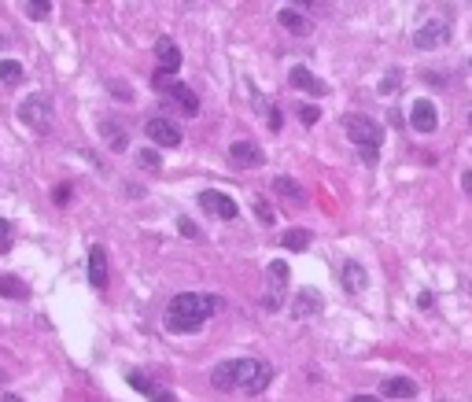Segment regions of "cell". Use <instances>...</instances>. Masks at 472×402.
Returning <instances> with one entry per match:
<instances>
[{"instance_id": "obj_13", "label": "cell", "mask_w": 472, "mask_h": 402, "mask_svg": "<svg viewBox=\"0 0 472 402\" xmlns=\"http://www.w3.org/2000/svg\"><path fill=\"white\" fill-rule=\"evenodd\" d=\"M155 56H159L163 74H177L181 70V48L174 45V37H159L155 41Z\"/></svg>"}, {"instance_id": "obj_10", "label": "cell", "mask_w": 472, "mask_h": 402, "mask_svg": "<svg viewBox=\"0 0 472 402\" xmlns=\"http://www.w3.org/2000/svg\"><path fill=\"white\" fill-rule=\"evenodd\" d=\"M410 125L417 133H432L435 125H439V111H435V103L421 97V100H413V108H410Z\"/></svg>"}, {"instance_id": "obj_5", "label": "cell", "mask_w": 472, "mask_h": 402, "mask_svg": "<svg viewBox=\"0 0 472 402\" xmlns=\"http://www.w3.org/2000/svg\"><path fill=\"white\" fill-rule=\"evenodd\" d=\"M152 86H155V89H163L166 97L174 100L177 108L185 111V114H196V111H199V100H196V92H192L188 86H181V81H174V78H170V74H163V70H159L155 78H152Z\"/></svg>"}, {"instance_id": "obj_17", "label": "cell", "mask_w": 472, "mask_h": 402, "mask_svg": "<svg viewBox=\"0 0 472 402\" xmlns=\"http://www.w3.org/2000/svg\"><path fill=\"white\" fill-rule=\"evenodd\" d=\"M89 284H92L96 292L107 288V259H104V248L100 244L89 248Z\"/></svg>"}, {"instance_id": "obj_24", "label": "cell", "mask_w": 472, "mask_h": 402, "mask_svg": "<svg viewBox=\"0 0 472 402\" xmlns=\"http://www.w3.org/2000/svg\"><path fill=\"white\" fill-rule=\"evenodd\" d=\"M23 63L19 59H0V81H4V86H19V81H23Z\"/></svg>"}, {"instance_id": "obj_39", "label": "cell", "mask_w": 472, "mask_h": 402, "mask_svg": "<svg viewBox=\"0 0 472 402\" xmlns=\"http://www.w3.org/2000/svg\"><path fill=\"white\" fill-rule=\"evenodd\" d=\"M4 402H23V399H19V395H12V391H8V395H4Z\"/></svg>"}, {"instance_id": "obj_20", "label": "cell", "mask_w": 472, "mask_h": 402, "mask_svg": "<svg viewBox=\"0 0 472 402\" xmlns=\"http://www.w3.org/2000/svg\"><path fill=\"white\" fill-rule=\"evenodd\" d=\"M321 310V295L317 292H310V288H303L295 295V303H292V317L295 321H306L310 314H317Z\"/></svg>"}, {"instance_id": "obj_34", "label": "cell", "mask_w": 472, "mask_h": 402, "mask_svg": "<svg viewBox=\"0 0 472 402\" xmlns=\"http://www.w3.org/2000/svg\"><path fill=\"white\" fill-rule=\"evenodd\" d=\"M266 125H270V130H281V125H284V114H281V108H273V111H270V119H266Z\"/></svg>"}, {"instance_id": "obj_37", "label": "cell", "mask_w": 472, "mask_h": 402, "mask_svg": "<svg viewBox=\"0 0 472 402\" xmlns=\"http://www.w3.org/2000/svg\"><path fill=\"white\" fill-rule=\"evenodd\" d=\"M67 196H70V188L59 185V188H56V203H67Z\"/></svg>"}, {"instance_id": "obj_16", "label": "cell", "mask_w": 472, "mask_h": 402, "mask_svg": "<svg viewBox=\"0 0 472 402\" xmlns=\"http://www.w3.org/2000/svg\"><path fill=\"white\" fill-rule=\"evenodd\" d=\"M277 23H281L288 34H295V37H306L310 34V19L299 12V8H281V12H277Z\"/></svg>"}, {"instance_id": "obj_26", "label": "cell", "mask_w": 472, "mask_h": 402, "mask_svg": "<svg viewBox=\"0 0 472 402\" xmlns=\"http://www.w3.org/2000/svg\"><path fill=\"white\" fill-rule=\"evenodd\" d=\"M48 12H52L48 0H26V15L30 19H48Z\"/></svg>"}, {"instance_id": "obj_38", "label": "cell", "mask_w": 472, "mask_h": 402, "mask_svg": "<svg viewBox=\"0 0 472 402\" xmlns=\"http://www.w3.org/2000/svg\"><path fill=\"white\" fill-rule=\"evenodd\" d=\"M351 402H384V399H377V395H354Z\"/></svg>"}, {"instance_id": "obj_7", "label": "cell", "mask_w": 472, "mask_h": 402, "mask_svg": "<svg viewBox=\"0 0 472 402\" xmlns=\"http://www.w3.org/2000/svg\"><path fill=\"white\" fill-rule=\"evenodd\" d=\"M446 41H450V23L446 19H428V23L417 26V34H413V45L421 52H432L439 45H446Z\"/></svg>"}, {"instance_id": "obj_27", "label": "cell", "mask_w": 472, "mask_h": 402, "mask_svg": "<svg viewBox=\"0 0 472 402\" xmlns=\"http://www.w3.org/2000/svg\"><path fill=\"white\" fill-rule=\"evenodd\" d=\"M177 229H181V237H188V240H203V229L192 218H177Z\"/></svg>"}, {"instance_id": "obj_36", "label": "cell", "mask_w": 472, "mask_h": 402, "mask_svg": "<svg viewBox=\"0 0 472 402\" xmlns=\"http://www.w3.org/2000/svg\"><path fill=\"white\" fill-rule=\"evenodd\" d=\"M461 188H465V192L472 196V170H465V174H461Z\"/></svg>"}, {"instance_id": "obj_1", "label": "cell", "mask_w": 472, "mask_h": 402, "mask_svg": "<svg viewBox=\"0 0 472 402\" xmlns=\"http://www.w3.org/2000/svg\"><path fill=\"white\" fill-rule=\"evenodd\" d=\"M270 380H273V365L262 362V358H229V362L210 369V388H218V391L259 395V391L270 388Z\"/></svg>"}, {"instance_id": "obj_22", "label": "cell", "mask_w": 472, "mask_h": 402, "mask_svg": "<svg viewBox=\"0 0 472 402\" xmlns=\"http://www.w3.org/2000/svg\"><path fill=\"white\" fill-rule=\"evenodd\" d=\"M310 229H288V232H281V248H288V251H306L310 248Z\"/></svg>"}, {"instance_id": "obj_29", "label": "cell", "mask_w": 472, "mask_h": 402, "mask_svg": "<svg viewBox=\"0 0 472 402\" xmlns=\"http://www.w3.org/2000/svg\"><path fill=\"white\" fill-rule=\"evenodd\" d=\"M251 103H255V111H259V114H262V119H270V111H273V103H270V100H266V97H262V92H259V89H251Z\"/></svg>"}, {"instance_id": "obj_8", "label": "cell", "mask_w": 472, "mask_h": 402, "mask_svg": "<svg viewBox=\"0 0 472 402\" xmlns=\"http://www.w3.org/2000/svg\"><path fill=\"white\" fill-rule=\"evenodd\" d=\"M199 207L203 210H210L214 218H222V221H233L240 210H236V199H229L225 192H214V188H203L199 192Z\"/></svg>"}, {"instance_id": "obj_12", "label": "cell", "mask_w": 472, "mask_h": 402, "mask_svg": "<svg viewBox=\"0 0 472 402\" xmlns=\"http://www.w3.org/2000/svg\"><path fill=\"white\" fill-rule=\"evenodd\" d=\"M288 81H292L295 89L310 92V97H325V92H328V86H325V81H321L317 74H310L306 67H292V70H288Z\"/></svg>"}, {"instance_id": "obj_2", "label": "cell", "mask_w": 472, "mask_h": 402, "mask_svg": "<svg viewBox=\"0 0 472 402\" xmlns=\"http://www.w3.org/2000/svg\"><path fill=\"white\" fill-rule=\"evenodd\" d=\"M218 306H222V295L214 292H181L166 303L163 321L170 332H196L203 321H210L218 314Z\"/></svg>"}, {"instance_id": "obj_28", "label": "cell", "mask_w": 472, "mask_h": 402, "mask_svg": "<svg viewBox=\"0 0 472 402\" xmlns=\"http://www.w3.org/2000/svg\"><path fill=\"white\" fill-rule=\"evenodd\" d=\"M107 89H111V92H115V100H133V89H130V86H126V81H122V78H111V81H107Z\"/></svg>"}, {"instance_id": "obj_14", "label": "cell", "mask_w": 472, "mask_h": 402, "mask_svg": "<svg viewBox=\"0 0 472 402\" xmlns=\"http://www.w3.org/2000/svg\"><path fill=\"white\" fill-rule=\"evenodd\" d=\"M417 380H410V376H388L380 384V395L384 399H417Z\"/></svg>"}, {"instance_id": "obj_25", "label": "cell", "mask_w": 472, "mask_h": 402, "mask_svg": "<svg viewBox=\"0 0 472 402\" xmlns=\"http://www.w3.org/2000/svg\"><path fill=\"white\" fill-rule=\"evenodd\" d=\"M137 163H141L144 170H159V166H163V152H155V148H141V152H137Z\"/></svg>"}, {"instance_id": "obj_11", "label": "cell", "mask_w": 472, "mask_h": 402, "mask_svg": "<svg viewBox=\"0 0 472 402\" xmlns=\"http://www.w3.org/2000/svg\"><path fill=\"white\" fill-rule=\"evenodd\" d=\"M144 133L152 137L155 144H163V148H177V144H181V130H177L170 119H148Z\"/></svg>"}, {"instance_id": "obj_30", "label": "cell", "mask_w": 472, "mask_h": 402, "mask_svg": "<svg viewBox=\"0 0 472 402\" xmlns=\"http://www.w3.org/2000/svg\"><path fill=\"white\" fill-rule=\"evenodd\" d=\"M299 119H303L306 125H314L321 119V108H314V103H299Z\"/></svg>"}, {"instance_id": "obj_18", "label": "cell", "mask_w": 472, "mask_h": 402, "mask_svg": "<svg viewBox=\"0 0 472 402\" xmlns=\"http://www.w3.org/2000/svg\"><path fill=\"white\" fill-rule=\"evenodd\" d=\"M100 133H104V141H107L111 152H126V148H130V137H126V130H122V122H118V119H104Z\"/></svg>"}, {"instance_id": "obj_31", "label": "cell", "mask_w": 472, "mask_h": 402, "mask_svg": "<svg viewBox=\"0 0 472 402\" xmlns=\"http://www.w3.org/2000/svg\"><path fill=\"white\" fill-rule=\"evenodd\" d=\"M8 248H12V221L0 218V255H8Z\"/></svg>"}, {"instance_id": "obj_21", "label": "cell", "mask_w": 472, "mask_h": 402, "mask_svg": "<svg viewBox=\"0 0 472 402\" xmlns=\"http://www.w3.org/2000/svg\"><path fill=\"white\" fill-rule=\"evenodd\" d=\"M273 192L281 199H292V203H306V188L295 181V177H277L273 181Z\"/></svg>"}, {"instance_id": "obj_33", "label": "cell", "mask_w": 472, "mask_h": 402, "mask_svg": "<svg viewBox=\"0 0 472 402\" xmlns=\"http://www.w3.org/2000/svg\"><path fill=\"white\" fill-rule=\"evenodd\" d=\"M399 81H402V74H399V70H388V78L380 81V92H384V97H388V92H391L395 86H399Z\"/></svg>"}, {"instance_id": "obj_32", "label": "cell", "mask_w": 472, "mask_h": 402, "mask_svg": "<svg viewBox=\"0 0 472 402\" xmlns=\"http://www.w3.org/2000/svg\"><path fill=\"white\" fill-rule=\"evenodd\" d=\"M255 210H259V221H262V225H273V210H270V203H266V199H255Z\"/></svg>"}, {"instance_id": "obj_9", "label": "cell", "mask_w": 472, "mask_h": 402, "mask_svg": "<svg viewBox=\"0 0 472 402\" xmlns=\"http://www.w3.org/2000/svg\"><path fill=\"white\" fill-rule=\"evenodd\" d=\"M229 163L236 166V170H251V166H262L266 163V152L255 141H236L229 148Z\"/></svg>"}, {"instance_id": "obj_6", "label": "cell", "mask_w": 472, "mask_h": 402, "mask_svg": "<svg viewBox=\"0 0 472 402\" xmlns=\"http://www.w3.org/2000/svg\"><path fill=\"white\" fill-rule=\"evenodd\" d=\"M288 281H292V270H288V262H270V266H266V310H277V306H281V292L288 288Z\"/></svg>"}, {"instance_id": "obj_4", "label": "cell", "mask_w": 472, "mask_h": 402, "mask_svg": "<svg viewBox=\"0 0 472 402\" xmlns=\"http://www.w3.org/2000/svg\"><path fill=\"white\" fill-rule=\"evenodd\" d=\"M52 114H56V108H52L48 92H30V97L19 103V122H26L34 133H48L52 130Z\"/></svg>"}, {"instance_id": "obj_15", "label": "cell", "mask_w": 472, "mask_h": 402, "mask_svg": "<svg viewBox=\"0 0 472 402\" xmlns=\"http://www.w3.org/2000/svg\"><path fill=\"white\" fill-rule=\"evenodd\" d=\"M340 284L347 288L351 295H358V292H366V284H369V273L358 266V262H343V270H340Z\"/></svg>"}, {"instance_id": "obj_3", "label": "cell", "mask_w": 472, "mask_h": 402, "mask_svg": "<svg viewBox=\"0 0 472 402\" xmlns=\"http://www.w3.org/2000/svg\"><path fill=\"white\" fill-rule=\"evenodd\" d=\"M343 133H347L362 152H377L384 144V125L377 119H369V114H354V111L343 114Z\"/></svg>"}, {"instance_id": "obj_35", "label": "cell", "mask_w": 472, "mask_h": 402, "mask_svg": "<svg viewBox=\"0 0 472 402\" xmlns=\"http://www.w3.org/2000/svg\"><path fill=\"white\" fill-rule=\"evenodd\" d=\"M417 306H421V310H428V306H432V292H421V295H417Z\"/></svg>"}, {"instance_id": "obj_19", "label": "cell", "mask_w": 472, "mask_h": 402, "mask_svg": "<svg viewBox=\"0 0 472 402\" xmlns=\"http://www.w3.org/2000/svg\"><path fill=\"white\" fill-rule=\"evenodd\" d=\"M126 380H130V388H137L144 399H152V402H177L174 395H170V391H159V388L152 384V380H148L144 373H137V369H133V373L126 376Z\"/></svg>"}, {"instance_id": "obj_23", "label": "cell", "mask_w": 472, "mask_h": 402, "mask_svg": "<svg viewBox=\"0 0 472 402\" xmlns=\"http://www.w3.org/2000/svg\"><path fill=\"white\" fill-rule=\"evenodd\" d=\"M0 295H4V299H26L30 295V288L19 277H8V273H0Z\"/></svg>"}]
</instances>
